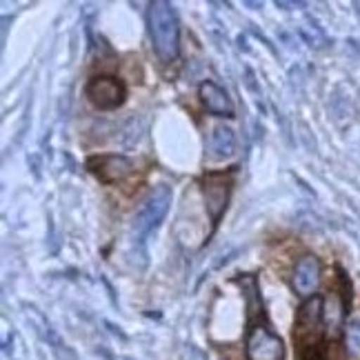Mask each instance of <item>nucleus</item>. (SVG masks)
<instances>
[{"label":"nucleus","instance_id":"obj_1","mask_svg":"<svg viewBox=\"0 0 360 360\" xmlns=\"http://www.w3.org/2000/svg\"><path fill=\"white\" fill-rule=\"evenodd\" d=\"M147 25L156 56L162 63H174L180 53V22L174 5L167 0H154L147 9Z\"/></svg>","mask_w":360,"mask_h":360},{"label":"nucleus","instance_id":"obj_2","mask_svg":"<svg viewBox=\"0 0 360 360\" xmlns=\"http://www.w3.org/2000/svg\"><path fill=\"white\" fill-rule=\"evenodd\" d=\"M172 187L169 185H156L147 193V198L143 200L141 210L136 214L134 223V240L136 245H145V240L151 236V231H156L160 223L165 220L172 205Z\"/></svg>","mask_w":360,"mask_h":360},{"label":"nucleus","instance_id":"obj_3","mask_svg":"<svg viewBox=\"0 0 360 360\" xmlns=\"http://www.w3.org/2000/svg\"><path fill=\"white\" fill-rule=\"evenodd\" d=\"M231 187H233V172H207L200 180L205 207L214 227L220 223V218H223L227 210Z\"/></svg>","mask_w":360,"mask_h":360},{"label":"nucleus","instance_id":"obj_4","mask_svg":"<svg viewBox=\"0 0 360 360\" xmlns=\"http://www.w3.org/2000/svg\"><path fill=\"white\" fill-rule=\"evenodd\" d=\"M85 96L101 112H114L127 101V85L116 76H94L85 85Z\"/></svg>","mask_w":360,"mask_h":360},{"label":"nucleus","instance_id":"obj_5","mask_svg":"<svg viewBox=\"0 0 360 360\" xmlns=\"http://www.w3.org/2000/svg\"><path fill=\"white\" fill-rule=\"evenodd\" d=\"M325 298L323 296H314L302 302V307L298 309V318H296V338L300 340V347L304 345H314L321 342L318 336L325 329Z\"/></svg>","mask_w":360,"mask_h":360},{"label":"nucleus","instance_id":"obj_6","mask_svg":"<svg viewBox=\"0 0 360 360\" xmlns=\"http://www.w3.org/2000/svg\"><path fill=\"white\" fill-rule=\"evenodd\" d=\"M247 360H285V342L265 325H254L245 338Z\"/></svg>","mask_w":360,"mask_h":360},{"label":"nucleus","instance_id":"obj_7","mask_svg":"<svg viewBox=\"0 0 360 360\" xmlns=\"http://www.w3.org/2000/svg\"><path fill=\"white\" fill-rule=\"evenodd\" d=\"M87 169L101 180L103 185H116L122 183L134 169V162L127 156L120 154H101L91 156L87 160Z\"/></svg>","mask_w":360,"mask_h":360},{"label":"nucleus","instance_id":"obj_8","mask_svg":"<svg viewBox=\"0 0 360 360\" xmlns=\"http://www.w3.org/2000/svg\"><path fill=\"white\" fill-rule=\"evenodd\" d=\"M321 274H323V267H321L318 256H314V254L300 256L294 267V278H292L294 292L304 300L314 298L318 287H321Z\"/></svg>","mask_w":360,"mask_h":360},{"label":"nucleus","instance_id":"obj_9","mask_svg":"<svg viewBox=\"0 0 360 360\" xmlns=\"http://www.w3.org/2000/svg\"><path fill=\"white\" fill-rule=\"evenodd\" d=\"M198 96H200V103L205 105V109L210 112L212 116L218 118H233V103L229 101L227 91L216 85L214 80H202L200 87H198Z\"/></svg>","mask_w":360,"mask_h":360},{"label":"nucleus","instance_id":"obj_10","mask_svg":"<svg viewBox=\"0 0 360 360\" xmlns=\"http://www.w3.org/2000/svg\"><path fill=\"white\" fill-rule=\"evenodd\" d=\"M210 154L218 160H227L236 154V134L229 124H216L210 134Z\"/></svg>","mask_w":360,"mask_h":360},{"label":"nucleus","instance_id":"obj_11","mask_svg":"<svg viewBox=\"0 0 360 360\" xmlns=\"http://www.w3.org/2000/svg\"><path fill=\"white\" fill-rule=\"evenodd\" d=\"M236 285L243 287V294L247 298V321L254 327V318L262 316V298L258 289V278L254 274H243L236 278Z\"/></svg>","mask_w":360,"mask_h":360},{"label":"nucleus","instance_id":"obj_12","mask_svg":"<svg viewBox=\"0 0 360 360\" xmlns=\"http://www.w3.org/2000/svg\"><path fill=\"white\" fill-rule=\"evenodd\" d=\"M25 314H27V318H30V321H32V325H36V331H38V334H40V338H43V340H47L49 345H51V347H63V342H60V338H58V334H56V331H53V327L49 325V321H47V318L43 316V314H40L36 307H27L25 309Z\"/></svg>","mask_w":360,"mask_h":360},{"label":"nucleus","instance_id":"obj_13","mask_svg":"<svg viewBox=\"0 0 360 360\" xmlns=\"http://www.w3.org/2000/svg\"><path fill=\"white\" fill-rule=\"evenodd\" d=\"M345 347H347L349 356L360 360V318L345 327Z\"/></svg>","mask_w":360,"mask_h":360},{"label":"nucleus","instance_id":"obj_14","mask_svg":"<svg viewBox=\"0 0 360 360\" xmlns=\"http://www.w3.org/2000/svg\"><path fill=\"white\" fill-rule=\"evenodd\" d=\"M300 360H329V358H327V349L323 347V342H314V345L300 347Z\"/></svg>","mask_w":360,"mask_h":360},{"label":"nucleus","instance_id":"obj_15","mask_svg":"<svg viewBox=\"0 0 360 360\" xmlns=\"http://www.w3.org/2000/svg\"><path fill=\"white\" fill-rule=\"evenodd\" d=\"M276 7H285V9H294V7H304V3H276Z\"/></svg>","mask_w":360,"mask_h":360}]
</instances>
